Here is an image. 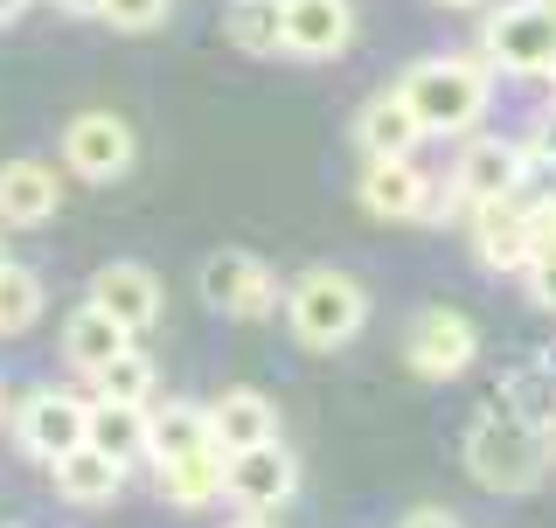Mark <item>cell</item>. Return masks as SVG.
I'll return each instance as SVG.
<instances>
[{"instance_id":"1","label":"cell","mask_w":556,"mask_h":528,"mask_svg":"<svg viewBox=\"0 0 556 528\" xmlns=\"http://www.w3.org/2000/svg\"><path fill=\"white\" fill-rule=\"evenodd\" d=\"M404 104L417 112L425 139H466L486 126V104H494V70L480 56H417L396 77Z\"/></svg>"},{"instance_id":"2","label":"cell","mask_w":556,"mask_h":528,"mask_svg":"<svg viewBox=\"0 0 556 528\" xmlns=\"http://www.w3.org/2000/svg\"><path fill=\"white\" fill-rule=\"evenodd\" d=\"M278 320H286V334L306 355H334V348H348L369 327V292L348 272H334V264H306L286 286V299H278Z\"/></svg>"},{"instance_id":"3","label":"cell","mask_w":556,"mask_h":528,"mask_svg":"<svg viewBox=\"0 0 556 528\" xmlns=\"http://www.w3.org/2000/svg\"><path fill=\"white\" fill-rule=\"evenodd\" d=\"M549 460H556L549 438L535 425H521V417H508V411H480L466 425V445H459L466 480L486 487V494H529V487H543Z\"/></svg>"},{"instance_id":"4","label":"cell","mask_w":556,"mask_h":528,"mask_svg":"<svg viewBox=\"0 0 556 528\" xmlns=\"http://www.w3.org/2000/svg\"><path fill=\"white\" fill-rule=\"evenodd\" d=\"M473 56L494 70V77H549V56H556V14H543L535 0L486 8Z\"/></svg>"},{"instance_id":"5","label":"cell","mask_w":556,"mask_h":528,"mask_svg":"<svg viewBox=\"0 0 556 528\" xmlns=\"http://www.w3.org/2000/svg\"><path fill=\"white\" fill-rule=\"evenodd\" d=\"M195 292H202L208 313H223V320H265V313H278V299H286L271 264L257 251H237V243H223V251L202 257Z\"/></svg>"},{"instance_id":"6","label":"cell","mask_w":556,"mask_h":528,"mask_svg":"<svg viewBox=\"0 0 556 528\" xmlns=\"http://www.w3.org/2000/svg\"><path fill=\"white\" fill-rule=\"evenodd\" d=\"M480 362V327L459 306H417L404 327V368L425 382H459Z\"/></svg>"},{"instance_id":"7","label":"cell","mask_w":556,"mask_h":528,"mask_svg":"<svg viewBox=\"0 0 556 528\" xmlns=\"http://www.w3.org/2000/svg\"><path fill=\"white\" fill-rule=\"evenodd\" d=\"M56 153H63V167L77 174V181L104 188V181H126V174H132V161H139V133H132L118 112H77V118L63 126Z\"/></svg>"},{"instance_id":"8","label":"cell","mask_w":556,"mask_h":528,"mask_svg":"<svg viewBox=\"0 0 556 528\" xmlns=\"http://www.w3.org/2000/svg\"><path fill=\"white\" fill-rule=\"evenodd\" d=\"M84 417H91V397L42 382V390H28L14 403V445H22L35 466H56L63 452L84 445Z\"/></svg>"},{"instance_id":"9","label":"cell","mask_w":556,"mask_h":528,"mask_svg":"<svg viewBox=\"0 0 556 528\" xmlns=\"http://www.w3.org/2000/svg\"><path fill=\"white\" fill-rule=\"evenodd\" d=\"M223 501L237 507V515H278V507L300 501V452L265 438L257 452H237L230 466H223Z\"/></svg>"},{"instance_id":"10","label":"cell","mask_w":556,"mask_h":528,"mask_svg":"<svg viewBox=\"0 0 556 528\" xmlns=\"http://www.w3.org/2000/svg\"><path fill=\"white\" fill-rule=\"evenodd\" d=\"M466 243H473V264L486 278H521L535 264V230H529V202H480L466 216Z\"/></svg>"},{"instance_id":"11","label":"cell","mask_w":556,"mask_h":528,"mask_svg":"<svg viewBox=\"0 0 556 528\" xmlns=\"http://www.w3.org/2000/svg\"><path fill=\"white\" fill-rule=\"evenodd\" d=\"M452 174H459L466 202H508L529 188V153H521V139L508 133H466V147L452 153Z\"/></svg>"},{"instance_id":"12","label":"cell","mask_w":556,"mask_h":528,"mask_svg":"<svg viewBox=\"0 0 556 528\" xmlns=\"http://www.w3.org/2000/svg\"><path fill=\"white\" fill-rule=\"evenodd\" d=\"M84 299H91L98 313H112V320L126 327L132 341L167 313V286H161V272H153V264H139V257L98 264V272H91V292H84Z\"/></svg>"},{"instance_id":"13","label":"cell","mask_w":556,"mask_h":528,"mask_svg":"<svg viewBox=\"0 0 556 528\" xmlns=\"http://www.w3.org/2000/svg\"><path fill=\"white\" fill-rule=\"evenodd\" d=\"M362 161H417V147H425V126H417V112L404 104V91H376L355 104V126H348Z\"/></svg>"},{"instance_id":"14","label":"cell","mask_w":556,"mask_h":528,"mask_svg":"<svg viewBox=\"0 0 556 528\" xmlns=\"http://www.w3.org/2000/svg\"><path fill=\"white\" fill-rule=\"evenodd\" d=\"M355 49V0H286V56L341 63Z\"/></svg>"},{"instance_id":"15","label":"cell","mask_w":556,"mask_h":528,"mask_svg":"<svg viewBox=\"0 0 556 528\" xmlns=\"http://www.w3.org/2000/svg\"><path fill=\"white\" fill-rule=\"evenodd\" d=\"M63 209V174L49 161H0V230H42Z\"/></svg>"},{"instance_id":"16","label":"cell","mask_w":556,"mask_h":528,"mask_svg":"<svg viewBox=\"0 0 556 528\" xmlns=\"http://www.w3.org/2000/svg\"><path fill=\"white\" fill-rule=\"evenodd\" d=\"M425 181H431V167H417V161H362L355 202L382 223H417L425 216Z\"/></svg>"},{"instance_id":"17","label":"cell","mask_w":556,"mask_h":528,"mask_svg":"<svg viewBox=\"0 0 556 528\" xmlns=\"http://www.w3.org/2000/svg\"><path fill=\"white\" fill-rule=\"evenodd\" d=\"M202 411H208V445H216L223 460L257 452L265 438H278V411H271V397H257V390H223L216 403H202Z\"/></svg>"},{"instance_id":"18","label":"cell","mask_w":556,"mask_h":528,"mask_svg":"<svg viewBox=\"0 0 556 528\" xmlns=\"http://www.w3.org/2000/svg\"><path fill=\"white\" fill-rule=\"evenodd\" d=\"M84 445L104 452L112 466H147V411L139 403H104L91 397V417H84Z\"/></svg>"},{"instance_id":"19","label":"cell","mask_w":556,"mask_h":528,"mask_svg":"<svg viewBox=\"0 0 556 528\" xmlns=\"http://www.w3.org/2000/svg\"><path fill=\"white\" fill-rule=\"evenodd\" d=\"M56 348H63V362L77 368V376H98L104 362H118V355L132 348V334L118 327L112 313H98L91 299H84V306L70 313V320H63V341H56Z\"/></svg>"},{"instance_id":"20","label":"cell","mask_w":556,"mask_h":528,"mask_svg":"<svg viewBox=\"0 0 556 528\" xmlns=\"http://www.w3.org/2000/svg\"><path fill=\"white\" fill-rule=\"evenodd\" d=\"M49 487H56V501H70V507H112L118 487H126V466H112L104 452L77 445L49 466Z\"/></svg>"},{"instance_id":"21","label":"cell","mask_w":556,"mask_h":528,"mask_svg":"<svg viewBox=\"0 0 556 528\" xmlns=\"http://www.w3.org/2000/svg\"><path fill=\"white\" fill-rule=\"evenodd\" d=\"M223 466H230V460H223L216 445H202V452H188V460L153 466V487H161L167 507L195 515V507H216V501H223Z\"/></svg>"},{"instance_id":"22","label":"cell","mask_w":556,"mask_h":528,"mask_svg":"<svg viewBox=\"0 0 556 528\" xmlns=\"http://www.w3.org/2000/svg\"><path fill=\"white\" fill-rule=\"evenodd\" d=\"M208 445V411L188 397H167L147 411V466H167V460H188V452Z\"/></svg>"},{"instance_id":"23","label":"cell","mask_w":556,"mask_h":528,"mask_svg":"<svg viewBox=\"0 0 556 528\" xmlns=\"http://www.w3.org/2000/svg\"><path fill=\"white\" fill-rule=\"evenodd\" d=\"M223 35L243 56H286V0H230Z\"/></svg>"},{"instance_id":"24","label":"cell","mask_w":556,"mask_h":528,"mask_svg":"<svg viewBox=\"0 0 556 528\" xmlns=\"http://www.w3.org/2000/svg\"><path fill=\"white\" fill-rule=\"evenodd\" d=\"M84 382H91V397H104V403H139V411L161 403V368L139 355V348H126L118 362H104L98 376H84Z\"/></svg>"},{"instance_id":"25","label":"cell","mask_w":556,"mask_h":528,"mask_svg":"<svg viewBox=\"0 0 556 528\" xmlns=\"http://www.w3.org/2000/svg\"><path fill=\"white\" fill-rule=\"evenodd\" d=\"M49 313V286L28 272V264H0V334H28Z\"/></svg>"},{"instance_id":"26","label":"cell","mask_w":556,"mask_h":528,"mask_svg":"<svg viewBox=\"0 0 556 528\" xmlns=\"http://www.w3.org/2000/svg\"><path fill=\"white\" fill-rule=\"evenodd\" d=\"M466 216H473V202H466V188H459V174H431V181H425V216H417V223H466Z\"/></svg>"},{"instance_id":"27","label":"cell","mask_w":556,"mask_h":528,"mask_svg":"<svg viewBox=\"0 0 556 528\" xmlns=\"http://www.w3.org/2000/svg\"><path fill=\"white\" fill-rule=\"evenodd\" d=\"M167 14H174V0H98V22H112V28H126V35L161 28Z\"/></svg>"},{"instance_id":"28","label":"cell","mask_w":556,"mask_h":528,"mask_svg":"<svg viewBox=\"0 0 556 528\" xmlns=\"http://www.w3.org/2000/svg\"><path fill=\"white\" fill-rule=\"evenodd\" d=\"M521 153H529V167H549V174H556V98L529 118V133H521Z\"/></svg>"},{"instance_id":"29","label":"cell","mask_w":556,"mask_h":528,"mask_svg":"<svg viewBox=\"0 0 556 528\" xmlns=\"http://www.w3.org/2000/svg\"><path fill=\"white\" fill-rule=\"evenodd\" d=\"M521 292L535 313H556V251H535V264L521 272Z\"/></svg>"},{"instance_id":"30","label":"cell","mask_w":556,"mask_h":528,"mask_svg":"<svg viewBox=\"0 0 556 528\" xmlns=\"http://www.w3.org/2000/svg\"><path fill=\"white\" fill-rule=\"evenodd\" d=\"M396 528H459V515H452V507H410Z\"/></svg>"},{"instance_id":"31","label":"cell","mask_w":556,"mask_h":528,"mask_svg":"<svg viewBox=\"0 0 556 528\" xmlns=\"http://www.w3.org/2000/svg\"><path fill=\"white\" fill-rule=\"evenodd\" d=\"M535 368H543V376L556 382V334H549V341H543V348H535Z\"/></svg>"},{"instance_id":"32","label":"cell","mask_w":556,"mask_h":528,"mask_svg":"<svg viewBox=\"0 0 556 528\" xmlns=\"http://www.w3.org/2000/svg\"><path fill=\"white\" fill-rule=\"evenodd\" d=\"M22 14H28V0H0V28H8V22H22Z\"/></svg>"},{"instance_id":"33","label":"cell","mask_w":556,"mask_h":528,"mask_svg":"<svg viewBox=\"0 0 556 528\" xmlns=\"http://www.w3.org/2000/svg\"><path fill=\"white\" fill-rule=\"evenodd\" d=\"M223 528H271V521H265V515H230Z\"/></svg>"},{"instance_id":"34","label":"cell","mask_w":556,"mask_h":528,"mask_svg":"<svg viewBox=\"0 0 556 528\" xmlns=\"http://www.w3.org/2000/svg\"><path fill=\"white\" fill-rule=\"evenodd\" d=\"M63 14H98V0H56Z\"/></svg>"},{"instance_id":"35","label":"cell","mask_w":556,"mask_h":528,"mask_svg":"<svg viewBox=\"0 0 556 528\" xmlns=\"http://www.w3.org/2000/svg\"><path fill=\"white\" fill-rule=\"evenodd\" d=\"M439 8H486V0H439Z\"/></svg>"},{"instance_id":"36","label":"cell","mask_w":556,"mask_h":528,"mask_svg":"<svg viewBox=\"0 0 556 528\" xmlns=\"http://www.w3.org/2000/svg\"><path fill=\"white\" fill-rule=\"evenodd\" d=\"M0 425H8V390H0Z\"/></svg>"},{"instance_id":"37","label":"cell","mask_w":556,"mask_h":528,"mask_svg":"<svg viewBox=\"0 0 556 528\" xmlns=\"http://www.w3.org/2000/svg\"><path fill=\"white\" fill-rule=\"evenodd\" d=\"M535 8H543V14H556V0H535Z\"/></svg>"},{"instance_id":"38","label":"cell","mask_w":556,"mask_h":528,"mask_svg":"<svg viewBox=\"0 0 556 528\" xmlns=\"http://www.w3.org/2000/svg\"><path fill=\"white\" fill-rule=\"evenodd\" d=\"M0 264H8V243H0Z\"/></svg>"},{"instance_id":"39","label":"cell","mask_w":556,"mask_h":528,"mask_svg":"<svg viewBox=\"0 0 556 528\" xmlns=\"http://www.w3.org/2000/svg\"><path fill=\"white\" fill-rule=\"evenodd\" d=\"M549 452H556V445H549Z\"/></svg>"}]
</instances>
